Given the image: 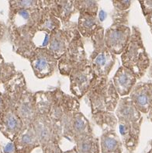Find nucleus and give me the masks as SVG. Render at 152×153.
Masks as SVG:
<instances>
[{"mask_svg": "<svg viewBox=\"0 0 152 153\" xmlns=\"http://www.w3.org/2000/svg\"><path fill=\"white\" fill-rule=\"evenodd\" d=\"M79 111L80 103L77 98L66 94L60 88H55L54 101L48 116L60 138L72 141L71 124L74 116Z\"/></svg>", "mask_w": 152, "mask_h": 153, "instance_id": "nucleus-1", "label": "nucleus"}, {"mask_svg": "<svg viewBox=\"0 0 152 153\" xmlns=\"http://www.w3.org/2000/svg\"><path fill=\"white\" fill-rule=\"evenodd\" d=\"M122 66L133 72L137 80L146 74L151 65L150 58L143 42L138 27H131V35L127 48L121 54Z\"/></svg>", "mask_w": 152, "mask_h": 153, "instance_id": "nucleus-2", "label": "nucleus"}, {"mask_svg": "<svg viewBox=\"0 0 152 153\" xmlns=\"http://www.w3.org/2000/svg\"><path fill=\"white\" fill-rule=\"evenodd\" d=\"M89 103L91 114L114 113L120 97L109 77L97 78L89 91L85 95Z\"/></svg>", "mask_w": 152, "mask_h": 153, "instance_id": "nucleus-3", "label": "nucleus"}, {"mask_svg": "<svg viewBox=\"0 0 152 153\" xmlns=\"http://www.w3.org/2000/svg\"><path fill=\"white\" fill-rule=\"evenodd\" d=\"M104 32L103 27H100L90 38L93 50L88 58L89 65L98 78L108 77L116 60L115 54L105 45Z\"/></svg>", "mask_w": 152, "mask_h": 153, "instance_id": "nucleus-4", "label": "nucleus"}, {"mask_svg": "<svg viewBox=\"0 0 152 153\" xmlns=\"http://www.w3.org/2000/svg\"><path fill=\"white\" fill-rule=\"evenodd\" d=\"M89 64L82 37L76 31L65 53L58 61V68L63 76H69L73 70Z\"/></svg>", "mask_w": 152, "mask_h": 153, "instance_id": "nucleus-5", "label": "nucleus"}, {"mask_svg": "<svg viewBox=\"0 0 152 153\" xmlns=\"http://www.w3.org/2000/svg\"><path fill=\"white\" fill-rule=\"evenodd\" d=\"M32 127L44 153H61L58 144L62 138L56 133L48 114L36 115Z\"/></svg>", "mask_w": 152, "mask_h": 153, "instance_id": "nucleus-6", "label": "nucleus"}, {"mask_svg": "<svg viewBox=\"0 0 152 153\" xmlns=\"http://www.w3.org/2000/svg\"><path fill=\"white\" fill-rule=\"evenodd\" d=\"M27 60H29L34 76L40 79L52 76L58 68V59L48 48L35 49Z\"/></svg>", "mask_w": 152, "mask_h": 153, "instance_id": "nucleus-7", "label": "nucleus"}, {"mask_svg": "<svg viewBox=\"0 0 152 153\" xmlns=\"http://www.w3.org/2000/svg\"><path fill=\"white\" fill-rule=\"evenodd\" d=\"M2 89L6 94V109L0 118V132L13 142L25 127L16 112L13 100L3 85Z\"/></svg>", "mask_w": 152, "mask_h": 153, "instance_id": "nucleus-8", "label": "nucleus"}, {"mask_svg": "<svg viewBox=\"0 0 152 153\" xmlns=\"http://www.w3.org/2000/svg\"><path fill=\"white\" fill-rule=\"evenodd\" d=\"M44 8L37 9H10L7 30H28L36 28Z\"/></svg>", "mask_w": 152, "mask_h": 153, "instance_id": "nucleus-9", "label": "nucleus"}, {"mask_svg": "<svg viewBox=\"0 0 152 153\" xmlns=\"http://www.w3.org/2000/svg\"><path fill=\"white\" fill-rule=\"evenodd\" d=\"M131 28L127 23L113 22L104 32V41L106 48L115 55L124 51L130 41Z\"/></svg>", "mask_w": 152, "mask_h": 153, "instance_id": "nucleus-10", "label": "nucleus"}, {"mask_svg": "<svg viewBox=\"0 0 152 153\" xmlns=\"http://www.w3.org/2000/svg\"><path fill=\"white\" fill-rule=\"evenodd\" d=\"M68 77L70 91L79 100L86 95L98 78L89 64L73 70Z\"/></svg>", "mask_w": 152, "mask_h": 153, "instance_id": "nucleus-11", "label": "nucleus"}, {"mask_svg": "<svg viewBox=\"0 0 152 153\" xmlns=\"http://www.w3.org/2000/svg\"><path fill=\"white\" fill-rule=\"evenodd\" d=\"M77 31V23L71 22L50 34L48 49L58 61L62 58Z\"/></svg>", "mask_w": 152, "mask_h": 153, "instance_id": "nucleus-12", "label": "nucleus"}, {"mask_svg": "<svg viewBox=\"0 0 152 153\" xmlns=\"http://www.w3.org/2000/svg\"><path fill=\"white\" fill-rule=\"evenodd\" d=\"M129 97L141 114H148L152 106V82L136 84Z\"/></svg>", "mask_w": 152, "mask_h": 153, "instance_id": "nucleus-13", "label": "nucleus"}, {"mask_svg": "<svg viewBox=\"0 0 152 153\" xmlns=\"http://www.w3.org/2000/svg\"><path fill=\"white\" fill-rule=\"evenodd\" d=\"M44 6L59 19L62 27L68 25L72 15L78 13L73 1L69 0H44Z\"/></svg>", "mask_w": 152, "mask_h": 153, "instance_id": "nucleus-14", "label": "nucleus"}, {"mask_svg": "<svg viewBox=\"0 0 152 153\" xmlns=\"http://www.w3.org/2000/svg\"><path fill=\"white\" fill-rule=\"evenodd\" d=\"M142 122L143 120L138 122L118 121V129L123 145L130 152H133L138 146Z\"/></svg>", "mask_w": 152, "mask_h": 153, "instance_id": "nucleus-15", "label": "nucleus"}, {"mask_svg": "<svg viewBox=\"0 0 152 153\" xmlns=\"http://www.w3.org/2000/svg\"><path fill=\"white\" fill-rule=\"evenodd\" d=\"M112 81L119 97H125L130 95L137 84V79L131 71L123 66H120L114 74Z\"/></svg>", "mask_w": 152, "mask_h": 153, "instance_id": "nucleus-16", "label": "nucleus"}, {"mask_svg": "<svg viewBox=\"0 0 152 153\" xmlns=\"http://www.w3.org/2000/svg\"><path fill=\"white\" fill-rule=\"evenodd\" d=\"M114 113L118 121L138 122L143 120L142 114L135 107L129 96L119 99Z\"/></svg>", "mask_w": 152, "mask_h": 153, "instance_id": "nucleus-17", "label": "nucleus"}, {"mask_svg": "<svg viewBox=\"0 0 152 153\" xmlns=\"http://www.w3.org/2000/svg\"><path fill=\"white\" fill-rule=\"evenodd\" d=\"M13 144L16 153H30L32 150L40 146L32 125L24 128L14 139Z\"/></svg>", "mask_w": 152, "mask_h": 153, "instance_id": "nucleus-18", "label": "nucleus"}, {"mask_svg": "<svg viewBox=\"0 0 152 153\" xmlns=\"http://www.w3.org/2000/svg\"><path fill=\"white\" fill-rule=\"evenodd\" d=\"M77 30L82 37L91 38L100 27H102L98 16L87 13H79Z\"/></svg>", "mask_w": 152, "mask_h": 153, "instance_id": "nucleus-19", "label": "nucleus"}, {"mask_svg": "<svg viewBox=\"0 0 152 153\" xmlns=\"http://www.w3.org/2000/svg\"><path fill=\"white\" fill-rule=\"evenodd\" d=\"M90 122L81 111H78L74 116L71 124V139L75 142L77 138L93 134Z\"/></svg>", "mask_w": 152, "mask_h": 153, "instance_id": "nucleus-20", "label": "nucleus"}, {"mask_svg": "<svg viewBox=\"0 0 152 153\" xmlns=\"http://www.w3.org/2000/svg\"><path fill=\"white\" fill-rule=\"evenodd\" d=\"M102 153L121 152L122 142L116 131L102 132L99 140Z\"/></svg>", "mask_w": 152, "mask_h": 153, "instance_id": "nucleus-21", "label": "nucleus"}, {"mask_svg": "<svg viewBox=\"0 0 152 153\" xmlns=\"http://www.w3.org/2000/svg\"><path fill=\"white\" fill-rule=\"evenodd\" d=\"M55 89L41 90L34 93L36 115L41 114H48L54 98Z\"/></svg>", "mask_w": 152, "mask_h": 153, "instance_id": "nucleus-22", "label": "nucleus"}, {"mask_svg": "<svg viewBox=\"0 0 152 153\" xmlns=\"http://www.w3.org/2000/svg\"><path fill=\"white\" fill-rule=\"evenodd\" d=\"M44 10L39 23H37L36 29L38 32H44L50 34L56 30L62 28V23L58 18L52 15L48 10L44 6Z\"/></svg>", "mask_w": 152, "mask_h": 153, "instance_id": "nucleus-23", "label": "nucleus"}, {"mask_svg": "<svg viewBox=\"0 0 152 153\" xmlns=\"http://www.w3.org/2000/svg\"><path fill=\"white\" fill-rule=\"evenodd\" d=\"M92 120L102 129V132L116 131L118 124L115 113L106 112L92 114Z\"/></svg>", "mask_w": 152, "mask_h": 153, "instance_id": "nucleus-24", "label": "nucleus"}, {"mask_svg": "<svg viewBox=\"0 0 152 153\" xmlns=\"http://www.w3.org/2000/svg\"><path fill=\"white\" fill-rule=\"evenodd\" d=\"M75 142L79 153H99V140L93 133L80 137Z\"/></svg>", "mask_w": 152, "mask_h": 153, "instance_id": "nucleus-25", "label": "nucleus"}, {"mask_svg": "<svg viewBox=\"0 0 152 153\" xmlns=\"http://www.w3.org/2000/svg\"><path fill=\"white\" fill-rule=\"evenodd\" d=\"M17 72L13 62H6L0 51V85L8 82Z\"/></svg>", "mask_w": 152, "mask_h": 153, "instance_id": "nucleus-26", "label": "nucleus"}, {"mask_svg": "<svg viewBox=\"0 0 152 153\" xmlns=\"http://www.w3.org/2000/svg\"><path fill=\"white\" fill-rule=\"evenodd\" d=\"M74 6L77 10L78 13H87L98 16L99 4L97 1L93 0H83V1H73Z\"/></svg>", "mask_w": 152, "mask_h": 153, "instance_id": "nucleus-27", "label": "nucleus"}, {"mask_svg": "<svg viewBox=\"0 0 152 153\" xmlns=\"http://www.w3.org/2000/svg\"><path fill=\"white\" fill-rule=\"evenodd\" d=\"M10 9H37L44 7V0H11Z\"/></svg>", "mask_w": 152, "mask_h": 153, "instance_id": "nucleus-28", "label": "nucleus"}, {"mask_svg": "<svg viewBox=\"0 0 152 153\" xmlns=\"http://www.w3.org/2000/svg\"><path fill=\"white\" fill-rule=\"evenodd\" d=\"M113 6L114 10L119 12L128 11L130 7L132 1L130 0H120V1H112Z\"/></svg>", "mask_w": 152, "mask_h": 153, "instance_id": "nucleus-29", "label": "nucleus"}, {"mask_svg": "<svg viewBox=\"0 0 152 153\" xmlns=\"http://www.w3.org/2000/svg\"><path fill=\"white\" fill-rule=\"evenodd\" d=\"M139 3L141 5V10L145 16L152 13V0L139 1Z\"/></svg>", "mask_w": 152, "mask_h": 153, "instance_id": "nucleus-30", "label": "nucleus"}, {"mask_svg": "<svg viewBox=\"0 0 152 153\" xmlns=\"http://www.w3.org/2000/svg\"><path fill=\"white\" fill-rule=\"evenodd\" d=\"M6 109V94L4 90L0 89V118Z\"/></svg>", "mask_w": 152, "mask_h": 153, "instance_id": "nucleus-31", "label": "nucleus"}, {"mask_svg": "<svg viewBox=\"0 0 152 153\" xmlns=\"http://www.w3.org/2000/svg\"><path fill=\"white\" fill-rule=\"evenodd\" d=\"M6 30H7V27H6L2 22L0 21V41L3 37L4 34L6 33Z\"/></svg>", "mask_w": 152, "mask_h": 153, "instance_id": "nucleus-32", "label": "nucleus"}, {"mask_svg": "<svg viewBox=\"0 0 152 153\" xmlns=\"http://www.w3.org/2000/svg\"><path fill=\"white\" fill-rule=\"evenodd\" d=\"M145 19H146L147 23H148V25L149 26L150 28H151L152 27V13H151L148 14V15L145 16Z\"/></svg>", "mask_w": 152, "mask_h": 153, "instance_id": "nucleus-33", "label": "nucleus"}, {"mask_svg": "<svg viewBox=\"0 0 152 153\" xmlns=\"http://www.w3.org/2000/svg\"><path fill=\"white\" fill-rule=\"evenodd\" d=\"M148 119L150 120L151 122H152V106H151V107L148 114Z\"/></svg>", "mask_w": 152, "mask_h": 153, "instance_id": "nucleus-34", "label": "nucleus"}, {"mask_svg": "<svg viewBox=\"0 0 152 153\" xmlns=\"http://www.w3.org/2000/svg\"><path fill=\"white\" fill-rule=\"evenodd\" d=\"M148 75L150 76V78L152 79V63H151L150 67L148 68Z\"/></svg>", "mask_w": 152, "mask_h": 153, "instance_id": "nucleus-35", "label": "nucleus"}, {"mask_svg": "<svg viewBox=\"0 0 152 153\" xmlns=\"http://www.w3.org/2000/svg\"><path fill=\"white\" fill-rule=\"evenodd\" d=\"M151 150L148 153H152V140L151 142Z\"/></svg>", "mask_w": 152, "mask_h": 153, "instance_id": "nucleus-36", "label": "nucleus"}, {"mask_svg": "<svg viewBox=\"0 0 152 153\" xmlns=\"http://www.w3.org/2000/svg\"><path fill=\"white\" fill-rule=\"evenodd\" d=\"M150 30H151V34H152V27L151 28H150Z\"/></svg>", "mask_w": 152, "mask_h": 153, "instance_id": "nucleus-37", "label": "nucleus"}]
</instances>
